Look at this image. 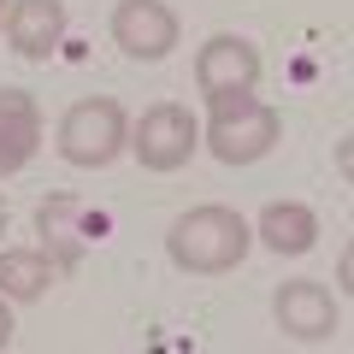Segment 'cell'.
Returning a JSON list of instances; mask_svg holds the SVG:
<instances>
[{
	"instance_id": "6da1fadb",
	"label": "cell",
	"mask_w": 354,
	"mask_h": 354,
	"mask_svg": "<svg viewBox=\"0 0 354 354\" xmlns=\"http://www.w3.org/2000/svg\"><path fill=\"white\" fill-rule=\"evenodd\" d=\"M254 248V230L242 225V213L230 207H195L171 225L165 236V254H171L177 272H201V278H218V272H236Z\"/></svg>"
},
{
	"instance_id": "7a4b0ae2",
	"label": "cell",
	"mask_w": 354,
	"mask_h": 354,
	"mask_svg": "<svg viewBox=\"0 0 354 354\" xmlns=\"http://www.w3.org/2000/svg\"><path fill=\"white\" fill-rule=\"evenodd\" d=\"M283 136V113L248 95H230L213 101V124H207V148L225 165H254L260 153H272V142Z\"/></svg>"
},
{
	"instance_id": "3957f363",
	"label": "cell",
	"mask_w": 354,
	"mask_h": 354,
	"mask_svg": "<svg viewBox=\"0 0 354 354\" xmlns=\"http://www.w3.org/2000/svg\"><path fill=\"white\" fill-rule=\"evenodd\" d=\"M124 106L106 101V95H95V101H77L71 113L59 118V153L71 165H83V171H95V165H113L118 148H124Z\"/></svg>"
},
{
	"instance_id": "277c9868",
	"label": "cell",
	"mask_w": 354,
	"mask_h": 354,
	"mask_svg": "<svg viewBox=\"0 0 354 354\" xmlns=\"http://www.w3.org/2000/svg\"><path fill=\"white\" fill-rule=\"evenodd\" d=\"M130 148H136V160L148 165V171H183V165H189V153L201 148V124L189 118V106L160 101V106H148V113H142Z\"/></svg>"
},
{
	"instance_id": "5b68a950",
	"label": "cell",
	"mask_w": 354,
	"mask_h": 354,
	"mask_svg": "<svg viewBox=\"0 0 354 354\" xmlns=\"http://www.w3.org/2000/svg\"><path fill=\"white\" fill-rule=\"evenodd\" d=\"M260 83V53L242 36H207V48L195 53V88L207 101H230V95H254Z\"/></svg>"
},
{
	"instance_id": "8992f818",
	"label": "cell",
	"mask_w": 354,
	"mask_h": 354,
	"mask_svg": "<svg viewBox=\"0 0 354 354\" xmlns=\"http://www.w3.org/2000/svg\"><path fill=\"white\" fill-rule=\"evenodd\" d=\"M113 41L130 53V59H142V65L165 59V53L177 48V18H171V6H165V0H118Z\"/></svg>"
},
{
	"instance_id": "52a82bcc",
	"label": "cell",
	"mask_w": 354,
	"mask_h": 354,
	"mask_svg": "<svg viewBox=\"0 0 354 354\" xmlns=\"http://www.w3.org/2000/svg\"><path fill=\"white\" fill-rule=\"evenodd\" d=\"M272 313H278V330L295 342H325L330 330H337V301H330V290H319V283H283L278 301H272Z\"/></svg>"
},
{
	"instance_id": "ba28073f",
	"label": "cell",
	"mask_w": 354,
	"mask_h": 354,
	"mask_svg": "<svg viewBox=\"0 0 354 354\" xmlns=\"http://www.w3.org/2000/svg\"><path fill=\"white\" fill-rule=\"evenodd\" d=\"M6 36L24 59H48L53 48L65 41V0H18L12 12H6Z\"/></svg>"
},
{
	"instance_id": "9c48e42d",
	"label": "cell",
	"mask_w": 354,
	"mask_h": 354,
	"mask_svg": "<svg viewBox=\"0 0 354 354\" xmlns=\"http://www.w3.org/2000/svg\"><path fill=\"white\" fill-rule=\"evenodd\" d=\"M36 142H41L36 95H24V88H0V177H12L18 165H30Z\"/></svg>"
},
{
	"instance_id": "30bf717a",
	"label": "cell",
	"mask_w": 354,
	"mask_h": 354,
	"mask_svg": "<svg viewBox=\"0 0 354 354\" xmlns=\"http://www.w3.org/2000/svg\"><path fill=\"white\" fill-rule=\"evenodd\" d=\"M53 278H65L53 254H36V248H6L0 254V295L12 301H41L53 290Z\"/></svg>"
},
{
	"instance_id": "8fae6325",
	"label": "cell",
	"mask_w": 354,
	"mask_h": 354,
	"mask_svg": "<svg viewBox=\"0 0 354 354\" xmlns=\"http://www.w3.org/2000/svg\"><path fill=\"white\" fill-rule=\"evenodd\" d=\"M313 236H319V218H313V207H301V201H272L260 213V242L272 254H307Z\"/></svg>"
},
{
	"instance_id": "7c38bea8",
	"label": "cell",
	"mask_w": 354,
	"mask_h": 354,
	"mask_svg": "<svg viewBox=\"0 0 354 354\" xmlns=\"http://www.w3.org/2000/svg\"><path fill=\"white\" fill-rule=\"evenodd\" d=\"M77 213H83L77 195H53V201H41V213H36V230L48 236V254H53L59 272H77V260H83V254H77V242H83V236L71 230Z\"/></svg>"
},
{
	"instance_id": "4fadbf2b",
	"label": "cell",
	"mask_w": 354,
	"mask_h": 354,
	"mask_svg": "<svg viewBox=\"0 0 354 354\" xmlns=\"http://www.w3.org/2000/svg\"><path fill=\"white\" fill-rule=\"evenodd\" d=\"M12 342V313H6V301H0V348Z\"/></svg>"
},
{
	"instance_id": "5bb4252c",
	"label": "cell",
	"mask_w": 354,
	"mask_h": 354,
	"mask_svg": "<svg viewBox=\"0 0 354 354\" xmlns=\"http://www.w3.org/2000/svg\"><path fill=\"white\" fill-rule=\"evenodd\" d=\"M6 12H12V0H0V24H6Z\"/></svg>"
},
{
	"instance_id": "9a60e30c",
	"label": "cell",
	"mask_w": 354,
	"mask_h": 354,
	"mask_svg": "<svg viewBox=\"0 0 354 354\" xmlns=\"http://www.w3.org/2000/svg\"><path fill=\"white\" fill-rule=\"evenodd\" d=\"M0 230H6V201H0Z\"/></svg>"
}]
</instances>
